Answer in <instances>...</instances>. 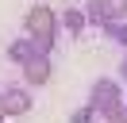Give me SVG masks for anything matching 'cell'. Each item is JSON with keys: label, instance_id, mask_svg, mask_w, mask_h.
I'll return each mask as SVG.
<instances>
[{"label": "cell", "instance_id": "obj_1", "mask_svg": "<svg viewBox=\"0 0 127 123\" xmlns=\"http://www.w3.org/2000/svg\"><path fill=\"white\" fill-rule=\"evenodd\" d=\"M123 104H127V100H123V85H119L116 77H100V81L89 89V108H93L100 119L112 115L116 108H123Z\"/></svg>", "mask_w": 127, "mask_h": 123}, {"label": "cell", "instance_id": "obj_2", "mask_svg": "<svg viewBox=\"0 0 127 123\" xmlns=\"http://www.w3.org/2000/svg\"><path fill=\"white\" fill-rule=\"evenodd\" d=\"M23 35L27 38H58V12L50 4H35L23 15Z\"/></svg>", "mask_w": 127, "mask_h": 123}, {"label": "cell", "instance_id": "obj_3", "mask_svg": "<svg viewBox=\"0 0 127 123\" xmlns=\"http://www.w3.org/2000/svg\"><path fill=\"white\" fill-rule=\"evenodd\" d=\"M31 104H35V96H31L27 85H8V89L0 92V115H4V119H19V115H27Z\"/></svg>", "mask_w": 127, "mask_h": 123}, {"label": "cell", "instance_id": "obj_4", "mask_svg": "<svg viewBox=\"0 0 127 123\" xmlns=\"http://www.w3.org/2000/svg\"><path fill=\"white\" fill-rule=\"evenodd\" d=\"M23 69V85L27 89H39V85H46L50 81V58H42V54H35L27 65H19Z\"/></svg>", "mask_w": 127, "mask_h": 123}, {"label": "cell", "instance_id": "obj_5", "mask_svg": "<svg viewBox=\"0 0 127 123\" xmlns=\"http://www.w3.org/2000/svg\"><path fill=\"white\" fill-rule=\"evenodd\" d=\"M31 58H35V46H31V38H27V35H19L16 42L8 46V62H12V65H27Z\"/></svg>", "mask_w": 127, "mask_h": 123}, {"label": "cell", "instance_id": "obj_6", "mask_svg": "<svg viewBox=\"0 0 127 123\" xmlns=\"http://www.w3.org/2000/svg\"><path fill=\"white\" fill-rule=\"evenodd\" d=\"M58 27H65V35H81V31L89 27L85 12H77V8H65L62 15H58Z\"/></svg>", "mask_w": 127, "mask_h": 123}, {"label": "cell", "instance_id": "obj_7", "mask_svg": "<svg viewBox=\"0 0 127 123\" xmlns=\"http://www.w3.org/2000/svg\"><path fill=\"white\" fill-rule=\"evenodd\" d=\"M104 19L108 23H123L127 19V0H104Z\"/></svg>", "mask_w": 127, "mask_h": 123}, {"label": "cell", "instance_id": "obj_8", "mask_svg": "<svg viewBox=\"0 0 127 123\" xmlns=\"http://www.w3.org/2000/svg\"><path fill=\"white\" fill-rule=\"evenodd\" d=\"M104 35H108L112 42H119V46L127 50V19H123V23H104Z\"/></svg>", "mask_w": 127, "mask_h": 123}, {"label": "cell", "instance_id": "obj_9", "mask_svg": "<svg viewBox=\"0 0 127 123\" xmlns=\"http://www.w3.org/2000/svg\"><path fill=\"white\" fill-rule=\"evenodd\" d=\"M85 19L93 23V27H104V0H89V8H85Z\"/></svg>", "mask_w": 127, "mask_h": 123}, {"label": "cell", "instance_id": "obj_10", "mask_svg": "<svg viewBox=\"0 0 127 123\" xmlns=\"http://www.w3.org/2000/svg\"><path fill=\"white\" fill-rule=\"evenodd\" d=\"M93 119H96V112H93L89 104H85V108H77V112L69 115V123H93Z\"/></svg>", "mask_w": 127, "mask_h": 123}, {"label": "cell", "instance_id": "obj_11", "mask_svg": "<svg viewBox=\"0 0 127 123\" xmlns=\"http://www.w3.org/2000/svg\"><path fill=\"white\" fill-rule=\"evenodd\" d=\"M104 123H127V108H116L112 115H104Z\"/></svg>", "mask_w": 127, "mask_h": 123}, {"label": "cell", "instance_id": "obj_12", "mask_svg": "<svg viewBox=\"0 0 127 123\" xmlns=\"http://www.w3.org/2000/svg\"><path fill=\"white\" fill-rule=\"evenodd\" d=\"M119 81H127V54H123V62H119Z\"/></svg>", "mask_w": 127, "mask_h": 123}, {"label": "cell", "instance_id": "obj_13", "mask_svg": "<svg viewBox=\"0 0 127 123\" xmlns=\"http://www.w3.org/2000/svg\"><path fill=\"white\" fill-rule=\"evenodd\" d=\"M0 123H4V115H0Z\"/></svg>", "mask_w": 127, "mask_h": 123}, {"label": "cell", "instance_id": "obj_14", "mask_svg": "<svg viewBox=\"0 0 127 123\" xmlns=\"http://www.w3.org/2000/svg\"><path fill=\"white\" fill-rule=\"evenodd\" d=\"M123 108H127V104H123Z\"/></svg>", "mask_w": 127, "mask_h": 123}]
</instances>
